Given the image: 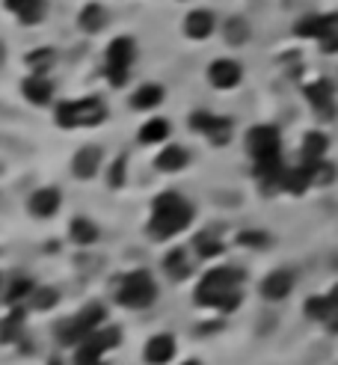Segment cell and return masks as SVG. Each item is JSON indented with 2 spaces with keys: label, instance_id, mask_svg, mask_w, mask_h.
I'll return each mask as SVG.
<instances>
[{
  "label": "cell",
  "instance_id": "6",
  "mask_svg": "<svg viewBox=\"0 0 338 365\" xmlns=\"http://www.w3.org/2000/svg\"><path fill=\"white\" fill-rule=\"evenodd\" d=\"M279 131L273 125H255L253 131L246 134V152L255 160H267V158H279Z\"/></svg>",
  "mask_w": 338,
  "mask_h": 365
},
{
  "label": "cell",
  "instance_id": "18",
  "mask_svg": "<svg viewBox=\"0 0 338 365\" xmlns=\"http://www.w3.org/2000/svg\"><path fill=\"white\" fill-rule=\"evenodd\" d=\"M160 102H164V90H160V86H155V83L140 86V90L131 95V107H134V110H152V107H157Z\"/></svg>",
  "mask_w": 338,
  "mask_h": 365
},
{
  "label": "cell",
  "instance_id": "1",
  "mask_svg": "<svg viewBox=\"0 0 338 365\" xmlns=\"http://www.w3.org/2000/svg\"><path fill=\"white\" fill-rule=\"evenodd\" d=\"M246 273L241 268H214L202 276V282L196 285V306L202 309H220V312H234L241 306V285Z\"/></svg>",
  "mask_w": 338,
  "mask_h": 365
},
{
  "label": "cell",
  "instance_id": "4",
  "mask_svg": "<svg viewBox=\"0 0 338 365\" xmlns=\"http://www.w3.org/2000/svg\"><path fill=\"white\" fill-rule=\"evenodd\" d=\"M107 107L101 98H80V102H62L57 107V125L59 128H86V125L104 122Z\"/></svg>",
  "mask_w": 338,
  "mask_h": 365
},
{
  "label": "cell",
  "instance_id": "2",
  "mask_svg": "<svg viewBox=\"0 0 338 365\" xmlns=\"http://www.w3.org/2000/svg\"><path fill=\"white\" fill-rule=\"evenodd\" d=\"M196 217V208L193 202H187L184 196L178 193H160L155 196L152 202V217H148V237H155V241H169V237H175L178 232H184L187 226L193 223Z\"/></svg>",
  "mask_w": 338,
  "mask_h": 365
},
{
  "label": "cell",
  "instance_id": "41",
  "mask_svg": "<svg viewBox=\"0 0 338 365\" xmlns=\"http://www.w3.org/2000/svg\"><path fill=\"white\" fill-rule=\"evenodd\" d=\"M330 297H332V300H335V306H338V285H335V288H332V294H330Z\"/></svg>",
  "mask_w": 338,
  "mask_h": 365
},
{
  "label": "cell",
  "instance_id": "32",
  "mask_svg": "<svg viewBox=\"0 0 338 365\" xmlns=\"http://www.w3.org/2000/svg\"><path fill=\"white\" fill-rule=\"evenodd\" d=\"M309 170H311V181H315V184H332V179H335V167H332V163L315 160V163H309Z\"/></svg>",
  "mask_w": 338,
  "mask_h": 365
},
{
  "label": "cell",
  "instance_id": "27",
  "mask_svg": "<svg viewBox=\"0 0 338 365\" xmlns=\"http://www.w3.org/2000/svg\"><path fill=\"white\" fill-rule=\"evenodd\" d=\"M164 270L172 276V280H187L190 268H187V256H184V249H172V253L164 259Z\"/></svg>",
  "mask_w": 338,
  "mask_h": 365
},
{
  "label": "cell",
  "instance_id": "38",
  "mask_svg": "<svg viewBox=\"0 0 338 365\" xmlns=\"http://www.w3.org/2000/svg\"><path fill=\"white\" fill-rule=\"evenodd\" d=\"M321 48H323V51H338V27L332 30V33H327V36H323V39H321Z\"/></svg>",
  "mask_w": 338,
  "mask_h": 365
},
{
  "label": "cell",
  "instance_id": "13",
  "mask_svg": "<svg viewBox=\"0 0 338 365\" xmlns=\"http://www.w3.org/2000/svg\"><path fill=\"white\" fill-rule=\"evenodd\" d=\"M21 90H24V98H27L30 104H48V102H51V95H54L51 81H45L42 74H33V78H27Z\"/></svg>",
  "mask_w": 338,
  "mask_h": 365
},
{
  "label": "cell",
  "instance_id": "3",
  "mask_svg": "<svg viewBox=\"0 0 338 365\" xmlns=\"http://www.w3.org/2000/svg\"><path fill=\"white\" fill-rule=\"evenodd\" d=\"M157 300V285L148 270H131L116 282V303L125 309H148Z\"/></svg>",
  "mask_w": 338,
  "mask_h": 365
},
{
  "label": "cell",
  "instance_id": "7",
  "mask_svg": "<svg viewBox=\"0 0 338 365\" xmlns=\"http://www.w3.org/2000/svg\"><path fill=\"white\" fill-rule=\"evenodd\" d=\"M190 128L199 131V134H208L214 143H225L232 137V119L214 116V113H193Z\"/></svg>",
  "mask_w": 338,
  "mask_h": 365
},
{
  "label": "cell",
  "instance_id": "21",
  "mask_svg": "<svg viewBox=\"0 0 338 365\" xmlns=\"http://www.w3.org/2000/svg\"><path fill=\"white\" fill-rule=\"evenodd\" d=\"M104 318H107V309L101 303H90V306H83L78 315H74V321H78L86 333H95Z\"/></svg>",
  "mask_w": 338,
  "mask_h": 365
},
{
  "label": "cell",
  "instance_id": "37",
  "mask_svg": "<svg viewBox=\"0 0 338 365\" xmlns=\"http://www.w3.org/2000/svg\"><path fill=\"white\" fill-rule=\"evenodd\" d=\"M42 15H45V4H42V0H36V4H33L30 9H24L18 18H21L24 24H33V21H42Z\"/></svg>",
  "mask_w": 338,
  "mask_h": 365
},
{
  "label": "cell",
  "instance_id": "5",
  "mask_svg": "<svg viewBox=\"0 0 338 365\" xmlns=\"http://www.w3.org/2000/svg\"><path fill=\"white\" fill-rule=\"evenodd\" d=\"M131 62H134V42L125 39V36L113 39L107 48V78L113 86H125Z\"/></svg>",
  "mask_w": 338,
  "mask_h": 365
},
{
  "label": "cell",
  "instance_id": "29",
  "mask_svg": "<svg viewBox=\"0 0 338 365\" xmlns=\"http://www.w3.org/2000/svg\"><path fill=\"white\" fill-rule=\"evenodd\" d=\"M57 303H59V291H57V288H36V291H33V306L39 309V312L54 309Z\"/></svg>",
  "mask_w": 338,
  "mask_h": 365
},
{
  "label": "cell",
  "instance_id": "10",
  "mask_svg": "<svg viewBox=\"0 0 338 365\" xmlns=\"http://www.w3.org/2000/svg\"><path fill=\"white\" fill-rule=\"evenodd\" d=\"M98 167H101V149L98 146H83L71 160V172H74V179H80V181L92 179Z\"/></svg>",
  "mask_w": 338,
  "mask_h": 365
},
{
  "label": "cell",
  "instance_id": "23",
  "mask_svg": "<svg viewBox=\"0 0 338 365\" xmlns=\"http://www.w3.org/2000/svg\"><path fill=\"white\" fill-rule=\"evenodd\" d=\"M327 149H330V140H327V137H323L321 131H311V134H306V140H303V158H306V163H315V160H321Z\"/></svg>",
  "mask_w": 338,
  "mask_h": 365
},
{
  "label": "cell",
  "instance_id": "9",
  "mask_svg": "<svg viewBox=\"0 0 338 365\" xmlns=\"http://www.w3.org/2000/svg\"><path fill=\"white\" fill-rule=\"evenodd\" d=\"M27 208H30V214H33L36 220L54 217V214L59 211V191H57V187H42V191H36L30 196Z\"/></svg>",
  "mask_w": 338,
  "mask_h": 365
},
{
  "label": "cell",
  "instance_id": "30",
  "mask_svg": "<svg viewBox=\"0 0 338 365\" xmlns=\"http://www.w3.org/2000/svg\"><path fill=\"white\" fill-rule=\"evenodd\" d=\"M246 39H249V27H246V21L234 18V21L225 24V42H229V45H244Z\"/></svg>",
  "mask_w": 338,
  "mask_h": 365
},
{
  "label": "cell",
  "instance_id": "14",
  "mask_svg": "<svg viewBox=\"0 0 338 365\" xmlns=\"http://www.w3.org/2000/svg\"><path fill=\"white\" fill-rule=\"evenodd\" d=\"M184 30L190 39H205V36H211V30H214V15H211L208 9H196L187 15Z\"/></svg>",
  "mask_w": 338,
  "mask_h": 365
},
{
  "label": "cell",
  "instance_id": "42",
  "mask_svg": "<svg viewBox=\"0 0 338 365\" xmlns=\"http://www.w3.org/2000/svg\"><path fill=\"white\" fill-rule=\"evenodd\" d=\"M184 365H202V362H199V359H187Z\"/></svg>",
  "mask_w": 338,
  "mask_h": 365
},
{
  "label": "cell",
  "instance_id": "35",
  "mask_svg": "<svg viewBox=\"0 0 338 365\" xmlns=\"http://www.w3.org/2000/svg\"><path fill=\"white\" fill-rule=\"evenodd\" d=\"M33 291H36V285H33L30 280H18V282H12L6 300H9V303H18L21 297H27V294H33Z\"/></svg>",
  "mask_w": 338,
  "mask_h": 365
},
{
  "label": "cell",
  "instance_id": "40",
  "mask_svg": "<svg viewBox=\"0 0 338 365\" xmlns=\"http://www.w3.org/2000/svg\"><path fill=\"white\" fill-rule=\"evenodd\" d=\"M214 330H220V324H202L199 326V333H214Z\"/></svg>",
  "mask_w": 338,
  "mask_h": 365
},
{
  "label": "cell",
  "instance_id": "19",
  "mask_svg": "<svg viewBox=\"0 0 338 365\" xmlns=\"http://www.w3.org/2000/svg\"><path fill=\"white\" fill-rule=\"evenodd\" d=\"M86 345H90L92 350H98V354H104V350L122 345V330H119V326H107V330H98V333H92L90 338H86Z\"/></svg>",
  "mask_w": 338,
  "mask_h": 365
},
{
  "label": "cell",
  "instance_id": "34",
  "mask_svg": "<svg viewBox=\"0 0 338 365\" xmlns=\"http://www.w3.org/2000/svg\"><path fill=\"white\" fill-rule=\"evenodd\" d=\"M74 365H104V362H101V354H98V350H92L83 342L78 347V354H74Z\"/></svg>",
  "mask_w": 338,
  "mask_h": 365
},
{
  "label": "cell",
  "instance_id": "16",
  "mask_svg": "<svg viewBox=\"0 0 338 365\" xmlns=\"http://www.w3.org/2000/svg\"><path fill=\"white\" fill-rule=\"evenodd\" d=\"M69 235H71L74 244L90 247V244L98 241V226H95L92 220H86V217H74L71 226H69Z\"/></svg>",
  "mask_w": 338,
  "mask_h": 365
},
{
  "label": "cell",
  "instance_id": "15",
  "mask_svg": "<svg viewBox=\"0 0 338 365\" xmlns=\"http://www.w3.org/2000/svg\"><path fill=\"white\" fill-rule=\"evenodd\" d=\"M187 160H190V155H187L181 146H167L164 152L155 158V170H160V172H178V170L187 167Z\"/></svg>",
  "mask_w": 338,
  "mask_h": 365
},
{
  "label": "cell",
  "instance_id": "20",
  "mask_svg": "<svg viewBox=\"0 0 338 365\" xmlns=\"http://www.w3.org/2000/svg\"><path fill=\"white\" fill-rule=\"evenodd\" d=\"M24 330V309H12L9 318L0 321V345L18 342V333Z\"/></svg>",
  "mask_w": 338,
  "mask_h": 365
},
{
  "label": "cell",
  "instance_id": "24",
  "mask_svg": "<svg viewBox=\"0 0 338 365\" xmlns=\"http://www.w3.org/2000/svg\"><path fill=\"white\" fill-rule=\"evenodd\" d=\"M169 137V122L167 119H148L140 131V143L152 146V143H164Z\"/></svg>",
  "mask_w": 338,
  "mask_h": 365
},
{
  "label": "cell",
  "instance_id": "25",
  "mask_svg": "<svg viewBox=\"0 0 338 365\" xmlns=\"http://www.w3.org/2000/svg\"><path fill=\"white\" fill-rule=\"evenodd\" d=\"M107 24V9L104 6H98V4H90L83 12H80V27L86 33H98Z\"/></svg>",
  "mask_w": 338,
  "mask_h": 365
},
{
  "label": "cell",
  "instance_id": "8",
  "mask_svg": "<svg viewBox=\"0 0 338 365\" xmlns=\"http://www.w3.org/2000/svg\"><path fill=\"white\" fill-rule=\"evenodd\" d=\"M241 66L234 60H217L214 66L208 69V81L217 86V90H234L241 83Z\"/></svg>",
  "mask_w": 338,
  "mask_h": 365
},
{
  "label": "cell",
  "instance_id": "36",
  "mask_svg": "<svg viewBox=\"0 0 338 365\" xmlns=\"http://www.w3.org/2000/svg\"><path fill=\"white\" fill-rule=\"evenodd\" d=\"M27 62H30V66H33L36 71H42V69H48V66H51V62H54V51H51V48H42V51H33V54L27 57Z\"/></svg>",
  "mask_w": 338,
  "mask_h": 365
},
{
  "label": "cell",
  "instance_id": "12",
  "mask_svg": "<svg viewBox=\"0 0 338 365\" xmlns=\"http://www.w3.org/2000/svg\"><path fill=\"white\" fill-rule=\"evenodd\" d=\"M294 288V273L291 270H273L265 282H261V297L265 300H285Z\"/></svg>",
  "mask_w": 338,
  "mask_h": 365
},
{
  "label": "cell",
  "instance_id": "22",
  "mask_svg": "<svg viewBox=\"0 0 338 365\" xmlns=\"http://www.w3.org/2000/svg\"><path fill=\"white\" fill-rule=\"evenodd\" d=\"M335 312H338V306H335L332 297H311V300H306V315H309V318H315V321L327 324Z\"/></svg>",
  "mask_w": 338,
  "mask_h": 365
},
{
  "label": "cell",
  "instance_id": "33",
  "mask_svg": "<svg viewBox=\"0 0 338 365\" xmlns=\"http://www.w3.org/2000/svg\"><path fill=\"white\" fill-rule=\"evenodd\" d=\"M125 167H128V158L119 155L116 163H113L110 172H107V184H110V187H122V184H125Z\"/></svg>",
  "mask_w": 338,
  "mask_h": 365
},
{
  "label": "cell",
  "instance_id": "17",
  "mask_svg": "<svg viewBox=\"0 0 338 365\" xmlns=\"http://www.w3.org/2000/svg\"><path fill=\"white\" fill-rule=\"evenodd\" d=\"M311 184H315V181H311L309 163H306V167H297V170H288V172H285V191H288V193L303 196Z\"/></svg>",
  "mask_w": 338,
  "mask_h": 365
},
{
  "label": "cell",
  "instance_id": "31",
  "mask_svg": "<svg viewBox=\"0 0 338 365\" xmlns=\"http://www.w3.org/2000/svg\"><path fill=\"white\" fill-rule=\"evenodd\" d=\"M237 244H241V247L265 249V247H270V235H267V232H258V229H249V232H241V235H237Z\"/></svg>",
  "mask_w": 338,
  "mask_h": 365
},
{
  "label": "cell",
  "instance_id": "39",
  "mask_svg": "<svg viewBox=\"0 0 338 365\" xmlns=\"http://www.w3.org/2000/svg\"><path fill=\"white\" fill-rule=\"evenodd\" d=\"M33 4H36V0H6V6H9L12 12H18V15H21L24 9H30Z\"/></svg>",
  "mask_w": 338,
  "mask_h": 365
},
{
  "label": "cell",
  "instance_id": "28",
  "mask_svg": "<svg viewBox=\"0 0 338 365\" xmlns=\"http://www.w3.org/2000/svg\"><path fill=\"white\" fill-rule=\"evenodd\" d=\"M193 247H196V253L202 256V259H214V256H220L223 249H225V247L217 241V237H214V235H208V232L199 235L196 241H193Z\"/></svg>",
  "mask_w": 338,
  "mask_h": 365
},
{
  "label": "cell",
  "instance_id": "11",
  "mask_svg": "<svg viewBox=\"0 0 338 365\" xmlns=\"http://www.w3.org/2000/svg\"><path fill=\"white\" fill-rule=\"evenodd\" d=\"M146 362L148 365H167L172 357H175V338L169 333H160V336H152L146 342Z\"/></svg>",
  "mask_w": 338,
  "mask_h": 365
},
{
  "label": "cell",
  "instance_id": "26",
  "mask_svg": "<svg viewBox=\"0 0 338 365\" xmlns=\"http://www.w3.org/2000/svg\"><path fill=\"white\" fill-rule=\"evenodd\" d=\"M306 95H309V102L315 104L321 113H330V104H332V83L318 81L315 86H309Z\"/></svg>",
  "mask_w": 338,
  "mask_h": 365
}]
</instances>
